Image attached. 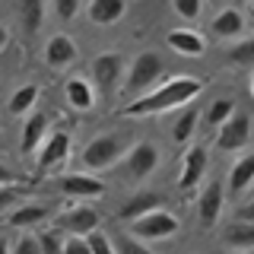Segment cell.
Returning <instances> with one entry per match:
<instances>
[{"label": "cell", "mask_w": 254, "mask_h": 254, "mask_svg": "<svg viewBox=\"0 0 254 254\" xmlns=\"http://www.w3.org/2000/svg\"><path fill=\"white\" fill-rule=\"evenodd\" d=\"M159 73H162V61H159L153 51L140 54V58L133 61V67H130L127 92H143V89H149V86H153L156 79H159Z\"/></svg>", "instance_id": "4"}, {"label": "cell", "mask_w": 254, "mask_h": 254, "mask_svg": "<svg viewBox=\"0 0 254 254\" xmlns=\"http://www.w3.org/2000/svg\"><path fill=\"white\" fill-rule=\"evenodd\" d=\"M121 67H124V58L121 54H102V58L92 61V76H95V86L102 92H108L111 86L118 83L121 76Z\"/></svg>", "instance_id": "8"}, {"label": "cell", "mask_w": 254, "mask_h": 254, "mask_svg": "<svg viewBox=\"0 0 254 254\" xmlns=\"http://www.w3.org/2000/svg\"><path fill=\"white\" fill-rule=\"evenodd\" d=\"M54 6H58V16H61V19H73L79 0H54Z\"/></svg>", "instance_id": "34"}, {"label": "cell", "mask_w": 254, "mask_h": 254, "mask_svg": "<svg viewBox=\"0 0 254 254\" xmlns=\"http://www.w3.org/2000/svg\"><path fill=\"white\" fill-rule=\"evenodd\" d=\"M203 172H206V149H203V146L188 149V156H185V172H181V190H194L197 185H200Z\"/></svg>", "instance_id": "10"}, {"label": "cell", "mask_w": 254, "mask_h": 254, "mask_svg": "<svg viewBox=\"0 0 254 254\" xmlns=\"http://www.w3.org/2000/svg\"><path fill=\"white\" fill-rule=\"evenodd\" d=\"M61 188L70 197H102L105 194V185L99 178H89V175H67V178H61Z\"/></svg>", "instance_id": "12"}, {"label": "cell", "mask_w": 254, "mask_h": 254, "mask_svg": "<svg viewBox=\"0 0 254 254\" xmlns=\"http://www.w3.org/2000/svg\"><path fill=\"white\" fill-rule=\"evenodd\" d=\"M13 254H42V245H38V235H22L16 242Z\"/></svg>", "instance_id": "30"}, {"label": "cell", "mask_w": 254, "mask_h": 254, "mask_svg": "<svg viewBox=\"0 0 254 254\" xmlns=\"http://www.w3.org/2000/svg\"><path fill=\"white\" fill-rule=\"evenodd\" d=\"M133 232L140 238H169V235L178 232V219L165 210H153V213H146V216L133 219Z\"/></svg>", "instance_id": "3"}, {"label": "cell", "mask_w": 254, "mask_h": 254, "mask_svg": "<svg viewBox=\"0 0 254 254\" xmlns=\"http://www.w3.org/2000/svg\"><path fill=\"white\" fill-rule=\"evenodd\" d=\"M67 102L73 108L79 111H86V108H92V89H89V83L86 79H67Z\"/></svg>", "instance_id": "19"}, {"label": "cell", "mask_w": 254, "mask_h": 254, "mask_svg": "<svg viewBox=\"0 0 254 254\" xmlns=\"http://www.w3.org/2000/svg\"><path fill=\"white\" fill-rule=\"evenodd\" d=\"M213 32H216L219 38L238 35V32H242V13L238 10H222L216 19H213Z\"/></svg>", "instance_id": "20"}, {"label": "cell", "mask_w": 254, "mask_h": 254, "mask_svg": "<svg viewBox=\"0 0 254 254\" xmlns=\"http://www.w3.org/2000/svg\"><path fill=\"white\" fill-rule=\"evenodd\" d=\"M64 254H92L89 238H83V235H70L67 242H64Z\"/></svg>", "instance_id": "29"}, {"label": "cell", "mask_w": 254, "mask_h": 254, "mask_svg": "<svg viewBox=\"0 0 254 254\" xmlns=\"http://www.w3.org/2000/svg\"><path fill=\"white\" fill-rule=\"evenodd\" d=\"M169 48H175L178 54H188V58H197V54H203L206 51V45H203V38L197 35V32H190V29H178V32H169Z\"/></svg>", "instance_id": "14"}, {"label": "cell", "mask_w": 254, "mask_h": 254, "mask_svg": "<svg viewBox=\"0 0 254 254\" xmlns=\"http://www.w3.org/2000/svg\"><path fill=\"white\" fill-rule=\"evenodd\" d=\"M67 149H70V137H67V130H54L51 137H48L45 149L38 153V172H45V169H51V165H58L61 159L67 156Z\"/></svg>", "instance_id": "11"}, {"label": "cell", "mask_w": 254, "mask_h": 254, "mask_svg": "<svg viewBox=\"0 0 254 254\" xmlns=\"http://www.w3.org/2000/svg\"><path fill=\"white\" fill-rule=\"evenodd\" d=\"M200 89H203L200 79L178 76V79H172V83H165L162 89H156V92L143 95V99H137V102H130V105L124 108V115L143 118V115H156V111H169L175 105H181V102H190Z\"/></svg>", "instance_id": "1"}, {"label": "cell", "mask_w": 254, "mask_h": 254, "mask_svg": "<svg viewBox=\"0 0 254 254\" xmlns=\"http://www.w3.org/2000/svg\"><path fill=\"white\" fill-rule=\"evenodd\" d=\"M13 181H16V175L6 169V165H0V188H10Z\"/></svg>", "instance_id": "36"}, {"label": "cell", "mask_w": 254, "mask_h": 254, "mask_svg": "<svg viewBox=\"0 0 254 254\" xmlns=\"http://www.w3.org/2000/svg\"><path fill=\"white\" fill-rule=\"evenodd\" d=\"M6 38H10V35H6V29H3V26H0V48H3V45H6Z\"/></svg>", "instance_id": "39"}, {"label": "cell", "mask_w": 254, "mask_h": 254, "mask_svg": "<svg viewBox=\"0 0 254 254\" xmlns=\"http://www.w3.org/2000/svg\"><path fill=\"white\" fill-rule=\"evenodd\" d=\"M219 210H222V185L219 181H210L203 188V194L197 197V219H200V226L210 229L219 219Z\"/></svg>", "instance_id": "6"}, {"label": "cell", "mask_w": 254, "mask_h": 254, "mask_svg": "<svg viewBox=\"0 0 254 254\" xmlns=\"http://www.w3.org/2000/svg\"><path fill=\"white\" fill-rule=\"evenodd\" d=\"M16 200H19V190H13V188H0V213H3L10 203H16Z\"/></svg>", "instance_id": "35"}, {"label": "cell", "mask_w": 254, "mask_h": 254, "mask_svg": "<svg viewBox=\"0 0 254 254\" xmlns=\"http://www.w3.org/2000/svg\"><path fill=\"white\" fill-rule=\"evenodd\" d=\"M127 10V0H92L89 3V19L95 26H111L118 22Z\"/></svg>", "instance_id": "13"}, {"label": "cell", "mask_w": 254, "mask_h": 254, "mask_svg": "<svg viewBox=\"0 0 254 254\" xmlns=\"http://www.w3.org/2000/svg\"><path fill=\"white\" fill-rule=\"evenodd\" d=\"M194 127H197V108H188L185 115L175 121V127H172V140H175V143H188L190 133H194Z\"/></svg>", "instance_id": "24"}, {"label": "cell", "mask_w": 254, "mask_h": 254, "mask_svg": "<svg viewBox=\"0 0 254 254\" xmlns=\"http://www.w3.org/2000/svg\"><path fill=\"white\" fill-rule=\"evenodd\" d=\"M238 216H242V222H254V200H251V203H245Z\"/></svg>", "instance_id": "37"}, {"label": "cell", "mask_w": 254, "mask_h": 254, "mask_svg": "<svg viewBox=\"0 0 254 254\" xmlns=\"http://www.w3.org/2000/svg\"><path fill=\"white\" fill-rule=\"evenodd\" d=\"M45 127H48V118L42 115V111H35V115L26 121V127H22V140H19L22 153H32V149L38 146V140L45 137Z\"/></svg>", "instance_id": "17"}, {"label": "cell", "mask_w": 254, "mask_h": 254, "mask_svg": "<svg viewBox=\"0 0 254 254\" xmlns=\"http://www.w3.org/2000/svg\"><path fill=\"white\" fill-rule=\"evenodd\" d=\"M38 245H42V254H64V242L58 238V232H42Z\"/></svg>", "instance_id": "28"}, {"label": "cell", "mask_w": 254, "mask_h": 254, "mask_svg": "<svg viewBox=\"0 0 254 254\" xmlns=\"http://www.w3.org/2000/svg\"><path fill=\"white\" fill-rule=\"evenodd\" d=\"M35 99H38V86H22V89H16L13 92V99H10V111L13 115H26V111L35 105Z\"/></svg>", "instance_id": "23"}, {"label": "cell", "mask_w": 254, "mask_h": 254, "mask_svg": "<svg viewBox=\"0 0 254 254\" xmlns=\"http://www.w3.org/2000/svg\"><path fill=\"white\" fill-rule=\"evenodd\" d=\"M172 3H175V13L185 16V19H194L200 13V0H172Z\"/></svg>", "instance_id": "33"}, {"label": "cell", "mask_w": 254, "mask_h": 254, "mask_svg": "<svg viewBox=\"0 0 254 254\" xmlns=\"http://www.w3.org/2000/svg\"><path fill=\"white\" fill-rule=\"evenodd\" d=\"M61 229H70L73 235H92L95 226H99V213L92 210V206H76V210L64 213V216L58 219Z\"/></svg>", "instance_id": "9"}, {"label": "cell", "mask_w": 254, "mask_h": 254, "mask_svg": "<svg viewBox=\"0 0 254 254\" xmlns=\"http://www.w3.org/2000/svg\"><path fill=\"white\" fill-rule=\"evenodd\" d=\"M251 10H254V0H251Z\"/></svg>", "instance_id": "40"}, {"label": "cell", "mask_w": 254, "mask_h": 254, "mask_svg": "<svg viewBox=\"0 0 254 254\" xmlns=\"http://www.w3.org/2000/svg\"><path fill=\"white\" fill-rule=\"evenodd\" d=\"M159 165V149L153 143H137V146L127 153V175L130 178H146Z\"/></svg>", "instance_id": "7"}, {"label": "cell", "mask_w": 254, "mask_h": 254, "mask_svg": "<svg viewBox=\"0 0 254 254\" xmlns=\"http://www.w3.org/2000/svg\"><path fill=\"white\" fill-rule=\"evenodd\" d=\"M89 238V248H92V254H118L115 248H111V242L102 232H92V235H86Z\"/></svg>", "instance_id": "32"}, {"label": "cell", "mask_w": 254, "mask_h": 254, "mask_svg": "<svg viewBox=\"0 0 254 254\" xmlns=\"http://www.w3.org/2000/svg\"><path fill=\"white\" fill-rule=\"evenodd\" d=\"M48 216V210H45V206H19V210H13L10 213V226H16V229H22V226H35V222H42Z\"/></svg>", "instance_id": "21"}, {"label": "cell", "mask_w": 254, "mask_h": 254, "mask_svg": "<svg viewBox=\"0 0 254 254\" xmlns=\"http://www.w3.org/2000/svg\"><path fill=\"white\" fill-rule=\"evenodd\" d=\"M232 115H235V102L232 99H216V102H213V108L206 111V124L219 127V124H226Z\"/></svg>", "instance_id": "26"}, {"label": "cell", "mask_w": 254, "mask_h": 254, "mask_svg": "<svg viewBox=\"0 0 254 254\" xmlns=\"http://www.w3.org/2000/svg\"><path fill=\"white\" fill-rule=\"evenodd\" d=\"M19 16L26 32H38V26H42V0H19Z\"/></svg>", "instance_id": "25"}, {"label": "cell", "mask_w": 254, "mask_h": 254, "mask_svg": "<svg viewBox=\"0 0 254 254\" xmlns=\"http://www.w3.org/2000/svg\"><path fill=\"white\" fill-rule=\"evenodd\" d=\"M251 181H254V156H245V159H238L232 165V172H229V190H232V194H242Z\"/></svg>", "instance_id": "16"}, {"label": "cell", "mask_w": 254, "mask_h": 254, "mask_svg": "<svg viewBox=\"0 0 254 254\" xmlns=\"http://www.w3.org/2000/svg\"><path fill=\"white\" fill-rule=\"evenodd\" d=\"M229 61H232V64H242V67H254V38L235 45L232 51H229Z\"/></svg>", "instance_id": "27"}, {"label": "cell", "mask_w": 254, "mask_h": 254, "mask_svg": "<svg viewBox=\"0 0 254 254\" xmlns=\"http://www.w3.org/2000/svg\"><path fill=\"white\" fill-rule=\"evenodd\" d=\"M115 251H118V254H153V251L146 248V245H140L137 238H127V235L121 238V242H118V248H115Z\"/></svg>", "instance_id": "31"}, {"label": "cell", "mask_w": 254, "mask_h": 254, "mask_svg": "<svg viewBox=\"0 0 254 254\" xmlns=\"http://www.w3.org/2000/svg\"><path fill=\"white\" fill-rule=\"evenodd\" d=\"M251 137V121L248 115L235 111L226 124H219V133H216V146L219 149H242Z\"/></svg>", "instance_id": "5"}, {"label": "cell", "mask_w": 254, "mask_h": 254, "mask_svg": "<svg viewBox=\"0 0 254 254\" xmlns=\"http://www.w3.org/2000/svg\"><path fill=\"white\" fill-rule=\"evenodd\" d=\"M73 58H76V45L70 42L67 35H54L45 48V61L51 64V67H64V64H70Z\"/></svg>", "instance_id": "15"}, {"label": "cell", "mask_w": 254, "mask_h": 254, "mask_svg": "<svg viewBox=\"0 0 254 254\" xmlns=\"http://www.w3.org/2000/svg\"><path fill=\"white\" fill-rule=\"evenodd\" d=\"M226 242L232 245V248H254V222H235V226L229 229Z\"/></svg>", "instance_id": "22"}, {"label": "cell", "mask_w": 254, "mask_h": 254, "mask_svg": "<svg viewBox=\"0 0 254 254\" xmlns=\"http://www.w3.org/2000/svg\"><path fill=\"white\" fill-rule=\"evenodd\" d=\"M159 203H162V197H159V194H137L121 210V219H140V216H146V213L159 210Z\"/></svg>", "instance_id": "18"}, {"label": "cell", "mask_w": 254, "mask_h": 254, "mask_svg": "<svg viewBox=\"0 0 254 254\" xmlns=\"http://www.w3.org/2000/svg\"><path fill=\"white\" fill-rule=\"evenodd\" d=\"M121 153H127L124 140L118 133H105V137H95L83 149V162H86V169H108L111 162H118Z\"/></svg>", "instance_id": "2"}, {"label": "cell", "mask_w": 254, "mask_h": 254, "mask_svg": "<svg viewBox=\"0 0 254 254\" xmlns=\"http://www.w3.org/2000/svg\"><path fill=\"white\" fill-rule=\"evenodd\" d=\"M0 254H10V245H6V238L0 235Z\"/></svg>", "instance_id": "38"}]
</instances>
